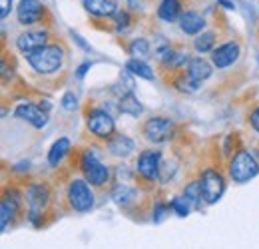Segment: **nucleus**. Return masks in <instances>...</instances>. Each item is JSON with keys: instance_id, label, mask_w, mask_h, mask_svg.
<instances>
[{"instance_id": "nucleus-6", "label": "nucleus", "mask_w": 259, "mask_h": 249, "mask_svg": "<svg viewBox=\"0 0 259 249\" xmlns=\"http://www.w3.org/2000/svg\"><path fill=\"white\" fill-rule=\"evenodd\" d=\"M160 165H162V154L158 150L142 152L138 161H136V168H138L140 176L146 178V180H156L158 174H160Z\"/></svg>"}, {"instance_id": "nucleus-14", "label": "nucleus", "mask_w": 259, "mask_h": 249, "mask_svg": "<svg viewBox=\"0 0 259 249\" xmlns=\"http://www.w3.org/2000/svg\"><path fill=\"white\" fill-rule=\"evenodd\" d=\"M205 26V20L197 14V12H186L180 16V28L186 32V34H199Z\"/></svg>"}, {"instance_id": "nucleus-20", "label": "nucleus", "mask_w": 259, "mask_h": 249, "mask_svg": "<svg viewBox=\"0 0 259 249\" xmlns=\"http://www.w3.org/2000/svg\"><path fill=\"white\" fill-rule=\"evenodd\" d=\"M68 150H70V142H68L66 138H60V140L52 146V150H50V154H48V163H50V165H58L60 159L68 154Z\"/></svg>"}, {"instance_id": "nucleus-10", "label": "nucleus", "mask_w": 259, "mask_h": 249, "mask_svg": "<svg viewBox=\"0 0 259 249\" xmlns=\"http://www.w3.org/2000/svg\"><path fill=\"white\" fill-rule=\"evenodd\" d=\"M16 14H18V22L20 24H36L44 14L42 2L40 0H22Z\"/></svg>"}, {"instance_id": "nucleus-34", "label": "nucleus", "mask_w": 259, "mask_h": 249, "mask_svg": "<svg viewBox=\"0 0 259 249\" xmlns=\"http://www.w3.org/2000/svg\"><path fill=\"white\" fill-rule=\"evenodd\" d=\"M138 4H140V0H130V6L132 8H138Z\"/></svg>"}, {"instance_id": "nucleus-7", "label": "nucleus", "mask_w": 259, "mask_h": 249, "mask_svg": "<svg viewBox=\"0 0 259 249\" xmlns=\"http://www.w3.org/2000/svg\"><path fill=\"white\" fill-rule=\"evenodd\" d=\"M88 128L98 138H112L114 134V120L106 110H92L88 114Z\"/></svg>"}, {"instance_id": "nucleus-15", "label": "nucleus", "mask_w": 259, "mask_h": 249, "mask_svg": "<svg viewBox=\"0 0 259 249\" xmlns=\"http://www.w3.org/2000/svg\"><path fill=\"white\" fill-rule=\"evenodd\" d=\"M82 4L94 16H112V14H116V4L112 0H82Z\"/></svg>"}, {"instance_id": "nucleus-24", "label": "nucleus", "mask_w": 259, "mask_h": 249, "mask_svg": "<svg viewBox=\"0 0 259 249\" xmlns=\"http://www.w3.org/2000/svg\"><path fill=\"white\" fill-rule=\"evenodd\" d=\"M130 54H132L134 58H144V56H148V54H150V44H148V40H144V38L134 40L132 46H130Z\"/></svg>"}, {"instance_id": "nucleus-29", "label": "nucleus", "mask_w": 259, "mask_h": 249, "mask_svg": "<svg viewBox=\"0 0 259 249\" xmlns=\"http://www.w3.org/2000/svg\"><path fill=\"white\" fill-rule=\"evenodd\" d=\"M128 24H130L128 12H118V14H116V26H118V30H126Z\"/></svg>"}, {"instance_id": "nucleus-11", "label": "nucleus", "mask_w": 259, "mask_h": 249, "mask_svg": "<svg viewBox=\"0 0 259 249\" xmlns=\"http://www.w3.org/2000/svg\"><path fill=\"white\" fill-rule=\"evenodd\" d=\"M16 118H20V120H26L28 124H32L34 128H44L46 122H48V118H46V114L38 108V106H34V104H20L18 108H16Z\"/></svg>"}, {"instance_id": "nucleus-12", "label": "nucleus", "mask_w": 259, "mask_h": 249, "mask_svg": "<svg viewBox=\"0 0 259 249\" xmlns=\"http://www.w3.org/2000/svg\"><path fill=\"white\" fill-rule=\"evenodd\" d=\"M239 58V46L233 44V42H227L224 46L215 48L213 54H211V60L218 68H227Z\"/></svg>"}, {"instance_id": "nucleus-8", "label": "nucleus", "mask_w": 259, "mask_h": 249, "mask_svg": "<svg viewBox=\"0 0 259 249\" xmlns=\"http://www.w3.org/2000/svg\"><path fill=\"white\" fill-rule=\"evenodd\" d=\"M171 130H174V126H171V122L167 118H154V120H150L148 124L144 126L146 138L150 142H154V144L165 142L171 136Z\"/></svg>"}, {"instance_id": "nucleus-23", "label": "nucleus", "mask_w": 259, "mask_h": 249, "mask_svg": "<svg viewBox=\"0 0 259 249\" xmlns=\"http://www.w3.org/2000/svg\"><path fill=\"white\" fill-rule=\"evenodd\" d=\"M213 42H215V36L211 32H205V34H199L195 38L194 46L197 52H209L213 48Z\"/></svg>"}, {"instance_id": "nucleus-4", "label": "nucleus", "mask_w": 259, "mask_h": 249, "mask_svg": "<svg viewBox=\"0 0 259 249\" xmlns=\"http://www.w3.org/2000/svg\"><path fill=\"white\" fill-rule=\"evenodd\" d=\"M82 172H84V178L92 186H104L108 182V178H110L108 168L90 152H86L84 157H82Z\"/></svg>"}, {"instance_id": "nucleus-26", "label": "nucleus", "mask_w": 259, "mask_h": 249, "mask_svg": "<svg viewBox=\"0 0 259 249\" xmlns=\"http://www.w3.org/2000/svg\"><path fill=\"white\" fill-rule=\"evenodd\" d=\"M169 208L180 216V218H186L188 214H190V201L186 199V197H174L171 199V203H169Z\"/></svg>"}, {"instance_id": "nucleus-18", "label": "nucleus", "mask_w": 259, "mask_h": 249, "mask_svg": "<svg viewBox=\"0 0 259 249\" xmlns=\"http://www.w3.org/2000/svg\"><path fill=\"white\" fill-rule=\"evenodd\" d=\"M120 112L122 114H128V116H134V118H138L142 112H144V106L140 104V100L134 96V92H128L124 94L122 98H120Z\"/></svg>"}, {"instance_id": "nucleus-16", "label": "nucleus", "mask_w": 259, "mask_h": 249, "mask_svg": "<svg viewBox=\"0 0 259 249\" xmlns=\"http://www.w3.org/2000/svg\"><path fill=\"white\" fill-rule=\"evenodd\" d=\"M48 187L46 186H32L28 189V203L32 208V219L38 214V210H42L48 203Z\"/></svg>"}, {"instance_id": "nucleus-27", "label": "nucleus", "mask_w": 259, "mask_h": 249, "mask_svg": "<svg viewBox=\"0 0 259 249\" xmlns=\"http://www.w3.org/2000/svg\"><path fill=\"white\" fill-rule=\"evenodd\" d=\"M112 197H114L118 203H128L130 199L134 197V189H130V187H126V186H118L114 189Z\"/></svg>"}, {"instance_id": "nucleus-13", "label": "nucleus", "mask_w": 259, "mask_h": 249, "mask_svg": "<svg viewBox=\"0 0 259 249\" xmlns=\"http://www.w3.org/2000/svg\"><path fill=\"white\" fill-rule=\"evenodd\" d=\"M211 76V66L201 60V58H192L188 62V78L194 80L195 84H201L205 78Z\"/></svg>"}, {"instance_id": "nucleus-22", "label": "nucleus", "mask_w": 259, "mask_h": 249, "mask_svg": "<svg viewBox=\"0 0 259 249\" xmlns=\"http://www.w3.org/2000/svg\"><path fill=\"white\" fill-rule=\"evenodd\" d=\"M184 197L190 201L192 208H199V199L203 197V195H201V184H199V182L190 184V186L186 187V191H184Z\"/></svg>"}, {"instance_id": "nucleus-30", "label": "nucleus", "mask_w": 259, "mask_h": 249, "mask_svg": "<svg viewBox=\"0 0 259 249\" xmlns=\"http://www.w3.org/2000/svg\"><path fill=\"white\" fill-rule=\"evenodd\" d=\"M12 8V0H0V18H6Z\"/></svg>"}, {"instance_id": "nucleus-21", "label": "nucleus", "mask_w": 259, "mask_h": 249, "mask_svg": "<svg viewBox=\"0 0 259 249\" xmlns=\"http://www.w3.org/2000/svg\"><path fill=\"white\" fill-rule=\"evenodd\" d=\"M126 70H130L134 76H140V78H146V80H152V78H154L152 68H150L146 62H142L140 58H132V60H128Z\"/></svg>"}, {"instance_id": "nucleus-9", "label": "nucleus", "mask_w": 259, "mask_h": 249, "mask_svg": "<svg viewBox=\"0 0 259 249\" xmlns=\"http://www.w3.org/2000/svg\"><path fill=\"white\" fill-rule=\"evenodd\" d=\"M46 38H48V34H46L44 30L24 32V34H20V36H18L16 46H18V50H20V52L30 54V52H34V50H38V48L46 46Z\"/></svg>"}, {"instance_id": "nucleus-28", "label": "nucleus", "mask_w": 259, "mask_h": 249, "mask_svg": "<svg viewBox=\"0 0 259 249\" xmlns=\"http://www.w3.org/2000/svg\"><path fill=\"white\" fill-rule=\"evenodd\" d=\"M76 106H78V100H76V96L72 92H68L62 96V108H64V110L72 112V110H76Z\"/></svg>"}, {"instance_id": "nucleus-33", "label": "nucleus", "mask_w": 259, "mask_h": 249, "mask_svg": "<svg viewBox=\"0 0 259 249\" xmlns=\"http://www.w3.org/2000/svg\"><path fill=\"white\" fill-rule=\"evenodd\" d=\"M88 68H90V64H82V66H80V70H78V76L82 78V76L86 74V70H88Z\"/></svg>"}, {"instance_id": "nucleus-2", "label": "nucleus", "mask_w": 259, "mask_h": 249, "mask_svg": "<svg viewBox=\"0 0 259 249\" xmlns=\"http://www.w3.org/2000/svg\"><path fill=\"white\" fill-rule=\"evenodd\" d=\"M257 174H259V165L257 161H255V157L251 156L249 152H245V150L237 152L233 156V159H231V163H229V176L237 184H245V182L253 180Z\"/></svg>"}, {"instance_id": "nucleus-17", "label": "nucleus", "mask_w": 259, "mask_h": 249, "mask_svg": "<svg viewBox=\"0 0 259 249\" xmlns=\"http://www.w3.org/2000/svg\"><path fill=\"white\" fill-rule=\"evenodd\" d=\"M108 150L112 156H118V157H126L134 152V142L130 140L128 136H116L110 140L108 144Z\"/></svg>"}, {"instance_id": "nucleus-19", "label": "nucleus", "mask_w": 259, "mask_h": 249, "mask_svg": "<svg viewBox=\"0 0 259 249\" xmlns=\"http://www.w3.org/2000/svg\"><path fill=\"white\" fill-rule=\"evenodd\" d=\"M180 0H163L158 8V16L163 22H174L180 18Z\"/></svg>"}, {"instance_id": "nucleus-3", "label": "nucleus", "mask_w": 259, "mask_h": 249, "mask_svg": "<svg viewBox=\"0 0 259 249\" xmlns=\"http://www.w3.org/2000/svg\"><path fill=\"white\" fill-rule=\"evenodd\" d=\"M68 201L76 212H88L94 205V193L88 180H74L68 187Z\"/></svg>"}, {"instance_id": "nucleus-31", "label": "nucleus", "mask_w": 259, "mask_h": 249, "mask_svg": "<svg viewBox=\"0 0 259 249\" xmlns=\"http://www.w3.org/2000/svg\"><path fill=\"white\" fill-rule=\"evenodd\" d=\"M249 122H251V126H253V130H257V132H259V108H255V110L251 112Z\"/></svg>"}, {"instance_id": "nucleus-1", "label": "nucleus", "mask_w": 259, "mask_h": 249, "mask_svg": "<svg viewBox=\"0 0 259 249\" xmlns=\"http://www.w3.org/2000/svg\"><path fill=\"white\" fill-rule=\"evenodd\" d=\"M26 60L38 74H54L62 66L64 52L60 46H42L30 54H26Z\"/></svg>"}, {"instance_id": "nucleus-25", "label": "nucleus", "mask_w": 259, "mask_h": 249, "mask_svg": "<svg viewBox=\"0 0 259 249\" xmlns=\"http://www.w3.org/2000/svg\"><path fill=\"white\" fill-rule=\"evenodd\" d=\"M2 218H0V225H2V229H6V225H8V219L14 216V212H16V199H4L2 201Z\"/></svg>"}, {"instance_id": "nucleus-5", "label": "nucleus", "mask_w": 259, "mask_h": 249, "mask_svg": "<svg viewBox=\"0 0 259 249\" xmlns=\"http://www.w3.org/2000/svg\"><path fill=\"white\" fill-rule=\"evenodd\" d=\"M201 195H203V201L205 203H215L222 195H224V189H226V182L224 178L213 172V170H207L203 176H201Z\"/></svg>"}, {"instance_id": "nucleus-32", "label": "nucleus", "mask_w": 259, "mask_h": 249, "mask_svg": "<svg viewBox=\"0 0 259 249\" xmlns=\"http://www.w3.org/2000/svg\"><path fill=\"white\" fill-rule=\"evenodd\" d=\"M158 214H156V221H160L162 219V216H163V212H167V208L165 205H158V210H156Z\"/></svg>"}]
</instances>
